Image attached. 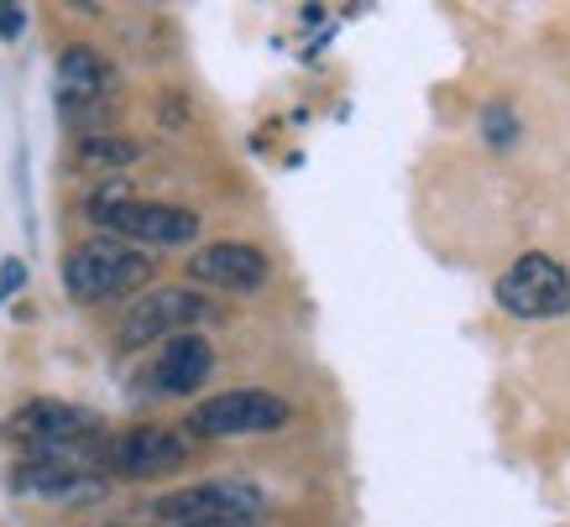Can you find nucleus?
<instances>
[{"label": "nucleus", "instance_id": "f257e3e1", "mask_svg": "<svg viewBox=\"0 0 570 527\" xmlns=\"http://www.w3.org/2000/svg\"><path fill=\"white\" fill-rule=\"evenodd\" d=\"M0 439L27 449V459H63V465H85L105 455V424L100 412L79 408V402H63V397H32L21 402L6 424H0Z\"/></svg>", "mask_w": 570, "mask_h": 527}, {"label": "nucleus", "instance_id": "f03ea898", "mask_svg": "<svg viewBox=\"0 0 570 527\" xmlns=\"http://www.w3.org/2000/svg\"><path fill=\"white\" fill-rule=\"evenodd\" d=\"M89 220L110 230L116 240L137 246V251H174L199 240V215L184 205H157V199H131L126 188H100L89 199Z\"/></svg>", "mask_w": 570, "mask_h": 527}, {"label": "nucleus", "instance_id": "7ed1b4c3", "mask_svg": "<svg viewBox=\"0 0 570 527\" xmlns=\"http://www.w3.org/2000/svg\"><path fill=\"white\" fill-rule=\"evenodd\" d=\"M157 277V261L126 240H85L79 251L63 256V292L73 304H116L147 288Z\"/></svg>", "mask_w": 570, "mask_h": 527}, {"label": "nucleus", "instance_id": "20e7f679", "mask_svg": "<svg viewBox=\"0 0 570 527\" xmlns=\"http://www.w3.org/2000/svg\"><path fill=\"white\" fill-rule=\"evenodd\" d=\"M267 511V491L252 480H194L184 491L153 501V517L168 527H209V523H257Z\"/></svg>", "mask_w": 570, "mask_h": 527}, {"label": "nucleus", "instance_id": "39448f33", "mask_svg": "<svg viewBox=\"0 0 570 527\" xmlns=\"http://www.w3.org/2000/svg\"><path fill=\"white\" fill-rule=\"evenodd\" d=\"M288 418H294L288 397L262 391V387H236V391H215L199 408H189L184 428H189L194 439H242V434H273Z\"/></svg>", "mask_w": 570, "mask_h": 527}, {"label": "nucleus", "instance_id": "423d86ee", "mask_svg": "<svg viewBox=\"0 0 570 527\" xmlns=\"http://www.w3.org/2000/svg\"><path fill=\"white\" fill-rule=\"evenodd\" d=\"M215 319H220V308L209 304L199 288H153L126 308L116 340H121L126 350H141V345H153V340L194 335V324H215Z\"/></svg>", "mask_w": 570, "mask_h": 527}, {"label": "nucleus", "instance_id": "0eeeda50", "mask_svg": "<svg viewBox=\"0 0 570 527\" xmlns=\"http://www.w3.org/2000/svg\"><path fill=\"white\" fill-rule=\"evenodd\" d=\"M492 292H498L502 314H513V319H560V314H570V272L539 251L519 256L498 277Z\"/></svg>", "mask_w": 570, "mask_h": 527}, {"label": "nucleus", "instance_id": "6e6552de", "mask_svg": "<svg viewBox=\"0 0 570 527\" xmlns=\"http://www.w3.org/2000/svg\"><path fill=\"white\" fill-rule=\"evenodd\" d=\"M184 459H189V439L178 428L141 424V428L116 434V439H105L100 465L121 480H163V476H174V470H184Z\"/></svg>", "mask_w": 570, "mask_h": 527}, {"label": "nucleus", "instance_id": "1a4fd4ad", "mask_svg": "<svg viewBox=\"0 0 570 527\" xmlns=\"http://www.w3.org/2000/svg\"><path fill=\"white\" fill-rule=\"evenodd\" d=\"M110 89H116V69H110L105 52H95L89 42L63 48V58H58V116L69 126H85V120L100 116Z\"/></svg>", "mask_w": 570, "mask_h": 527}, {"label": "nucleus", "instance_id": "9d476101", "mask_svg": "<svg viewBox=\"0 0 570 527\" xmlns=\"http://www.w3.org/2000/svg\"><path fill=\"white\" fill-rule=\"evenodd\" d=\"M267 277H273V261L246 240H209L189 256V282L209 292H242L246 298V292L267 288Z\"/></svg>", "mask_w": 570, "mask_h": 527}, {"label": "nucleus", "instance_id": "9b49d317", "mask_svg": "<svg viewBox=\"0 0 570 527\" xmlns=\"http://www.w3.org/2000/svg\"><path fill=\"white\" fill-rule=\"evenodd\" d=\"M11 491L32 501H95L105 496V476L85 465H63V459H21L11 470Z\"/></svg>", "mask_w": 570, "mask_h": 527}, {"label": "nucleus", "instance_id": "f8f14e48", "mask_svg": "<svg viewBox=\"0 0 570 527\" xmlns=\"http://www.w3.org/2000/svg\"><path fill=\"white\" fill-rule=\"evenodd\" d=\"M215 376V345L205 335H174L153 366V387L168 397H189Z\"/></svg>", "mask_w": 570, "mask_h": 527}, {"label": "nucleus", "instance_id": "ddd939ff", "mask_svg": "<svg viewBox=\"0 0 570 527\" xmlns=\"http://www.w3.org/2000/svg\"><path fill=\"white\" fill-rule=\"evenodd\" d=\"M137 157H141V147L126 137H85L79 141V162H85V168H131Z\"/></svg>", "mask_w": 570, "mask_h": 527}, {"label": "nucleus", "instance_id": "4468645a", "mask_svg": "<svg viewBox=\"0 0 570 527\" xmlns=\"http://www.w3.org/2000/svg\"><path fill=\"white\" fill-rule=\"evenodd\" d=\"M482 137L498 147V152H508L513 141H519V116L508 110V105H487L482 110Z\"/></svg>", "mask_w": 570, "mask_h": 527}, {"label": "nucleus", "instance_id": "2eb2a0df", "mask_svg": "<svg viewBox=\"0 0 570 527\" xmlns=\"http://www.w3.org/2000/svg\"><path fill=\"white\" fill-rule=\"evenodd\" d=\"M21 288H27V261H21V256H6V261H0V304L17 298Z\"/></svg>", "mask_w": 570, "mask_h": 527}, {"label": "nucleus", "instance_id": "dca6fc26", "mask_svg": "<svg viewBox=\"0 0 570 527\" xmlns=\"http://www.w3.org/2000/svg\"><path fill=\"white\" fill-rule=\"evenodd\" d=\"M27 32V11L21 6H0V42H17Z\"/></svg>", "mask_w": 570, "mask_h": 527}, {"label": "nucleus", "instance_id": "f3484780", "mask_svg": "<svg viewBox=\"0 0 570 527\" xmlns=\"http://www.w3.org/2000/svg\"><path fill=\"white\" fill-rule=\"evenodd\" d=\"M209 527H252V523H209Z\"/></svg>", "mask_w": 570, "mask_h": 527}, {"label": "nucleus", "instance_id": "a211bd4d", "mask_svg": "<svg viewBox=\"0 0 570 527\" xmlns=\"http://www.w3.org/2000/svg\"><path fill=\"white\" fill-rule=\"evenodd\" d=\"M105 527H126V523H105Z\"/></svg>", "mask_w": 570, "mask_h": 527}]
</instances>
